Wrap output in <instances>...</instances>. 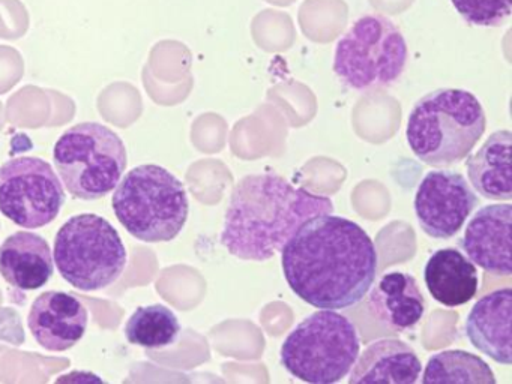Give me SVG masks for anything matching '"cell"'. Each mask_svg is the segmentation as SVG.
Instances as JSON below:
<instances>
[{
  "instance_id": "cell-7",
  "label": "cell",
  "mask_w": 512,
  "mask_h": 384,
  "mask_svg": "<svg viewBox=\"0 0 512 384\" xmlns=\"http://www.w3.org/2000/svg\"><path fill=\"white\" fill-rule=\"evenodd\" d=\"M53 261L68 284L95 291L118 281L127 267L128 254L118 230L106 218L80 213L56 234Z\"/></svg>"
},
{
  "instance_id": "cell-12",
  "label": "cell",
  "mask_w": 512,
  "mask_h": 384,
  "mask_svg": "<svg viewBox=\"0 0 512 384\" xmlns=\"http://www.w3.org/2000/svg\"><path fill=\"white\" fill-rule=\"evenodd\" d=\"M89 312L73 294L44 291L32 303L28 324L35 341L49 351H67L85 336Z\"/></svg>"
},
{
  "instance_id": "cell-4",
  "label": "cell",
  "mask_w": 512,
  "mask_h": 384,
  "mask_svg": "<svg viewBox=\"0 0 512 384\" xmlns=\"http://www.w3.org/2000/svg\"><path fill=\"white\" fill-rule=\"evenodd\" d=\"M112 206L125 230L146 243L176 239L190 215L184 183L157 164L128 171L118 183Z\"/></svg>"
},
{
  "instance_id": "cell-5",
  "label": "cell",
  "mask_w": 512,
  "mask_h": 384,
  "mask_svg": "<svg viewBox=\"0 0 512 384\" xmlns=\"http://www.w3.org/2000/svg\"><path fill=\"white\" fill-rule=\"evenodd\" d=\"M361 353L355 324L334 309L308 315L281 345V365L305 383L332 384L343 380Z\"/></svg>"
},
{
  "instance_id": "cell-17",
  "label": "cell",
  "mask_w": 512,
  "mask_h": 384,
  "mask_svg": "<svg viewBox=\"0 0 512 384\" xmlns=\"http://www.w3.org/2000/svg\"><path fill=\"white\" fill-rule=\"evenodd\" d=\"M424 281L431 297L448 308L466 305L479 290L478 269L455 248L439 249L428 258Z\"/></svg>"
},
{
  "instance_id": "cell-23",
  "label": "cell",
  "mask_w": 512,
  "mask_h": 384,
  "mask_svg": "<svg viewBox=\"0 0 512 384\" xmlns=\"http://www.w3.org/2000/svg\"><path fill=\"white\" fill-rule=\"evenodd\" d=\"M253 33L259 44L287 45L292 42L295 29L289 14L275 9H265L254 17Z\"/></svg>"
},
{
  "instance_id": "cell-20",
  "label": "cell",
  "mask_w": 512,
  "mask_h": 384,
  "mask_svg": "<svg viewBox=\"0 0 512 384\" xmlns=\"http://www.w3.org/2000/svg\"><path fill=\"white\" fill-rule=\"evenodd\" d=\"M422 383L494 384L493 369L482 357L464 350H445L433 354L425 366Z\"/></svg>"
},
{
  "instance_id": "cell-19",
  "label": "cell",
  "mask_w": 512,
  "mask_h": 384,
  "mask_svg": "<svg viewBox=\"0 0 512 384\" xmlns=\"http://www.w3.org/2000/svg\"><path fill=\"white\" fill-rule=\"evenodd\" d=\"M179 335V318L163 303L139 306L125 326L128 342L149 350L170 347L178 341Z\"/></svg>"
},
{
  "instance_id": "cell-2",
  "label": "cell",
  "mask_w": 512,
  "mask_h": 384,
  "mask_svg": "<svg viewBox=\"0 0 512 384\" xmlns=\"http://www.w3.org/2000/svg\"><path fill=\"white\" fill-rule=\"evenodd\" d=\"M323 213H334L331 198L278 174H248L230 195L220 242L241 260H271L305 221Z\"/></svg>"
},
{
  "instance_id": "cell-25",
  "label": "cell",
  "mask_w": 512,
  "mask_h": 384,
  "mask_svg": "<svg viewBox=\"0 0 512 384\" xmlns=\"http://www.w3.org/2000/svg\"><path fill=\"white\" fill-rule=\"evenodd\" d=\"M265 2L275 6H290L292 3H295L296 0H265Z\"/></svg>"
},
{
  "instance_id": "cell-15",
  "label": "cell",
  "mask_w": 512,
  "mask_h": 384,
  "mask_svg": "<svg viewBox=\"0 0 512 384\" xmlns=\"http://www.w3.org/2000/svg\"><path fill=\"white\" fill-rule=\"evenodd\" d=\"M368 306L383 326L394 332H406L421 321L425 299L418 282L410 273L389 272L371 287Z\"/></svg>"
},
{
  "instance_id": "cell-24",
  "label": "cell",
  "mask_w": 512,
  "mask_h": 384,
  "mask_svg": "<svg viewBox=\"0 0 512 384\" xmlns=\"http://www.w3.org/2000/svg\"><path fill=\"white\" fill-rule=\"evenodd\" d=\"M376 11L388 15H400L413 5L415 0H368Z\"/></svg>"
},
{
  "instance_id": "cell-1",
  "label": "cell",
  "mask_w": 512,
  "mask_h": 384,
  "mask_svg": "<svg viewBox=\"0 0 512 384\" xmlns=\"http://www.w3.org/2000/svg\"><path fill=\"white\" fill-rule=\"evenodd\" d=\"M284 278L293 293L317 309L361 302L377 275L370 234L344 216L323 213L305 221L281 249Z\"/></svg>"
},
{
  "instance_id": "cell-6",
  "label": "cell",
  "mask_w": 512,
  "mask_h": 384,
  "mask_svg": "<svg viewBox=\"0 0 512 384\" xmlns=\"http://www.w3.org/2000/svg\"><path fill=\"white\" fill-rule=\"evenodd\" d=\"M53 162L74 197L101 200L121 182L128 165L127 147L106 125L79 123L56 141Z\"/></svg>"
},
{
  "instance_id": "cell-22",
  "label": "cell",
  "mask_w": 512,
  "mask_h": 384,
  "mask_svg": "<svg viewBox=\"0 0 512 384\" xmlns=\"http://www.w3.org/2000/svg\"><path fill=\"white\" fill-rule=\"evenodd\" d=\"M467 23L499 27L511 15L512 0H451Z\"/></svg>"
},
{
  "instance_id": "cell-13",
  "label": "cell",
  "mask_w": 512,
  "mask_h": 384,
  "mask_svg": "<svg viewBox=\"0 0 512 384\" xmlns=\"http://www.w3.org/2000/svg\"><path fill=\"white\" fill-rule=\"evenodd\" d=\"M511 309V288H496L472 306L464 324L470 344L494 362L506 366L512 363Z\"/></svg>"
},
{
  "instance_id": "cell-10",
  "label": "cell",
  "mask_w": 512,
  "mask_h": 384,
  "mask_svg": "<svg viewBox=\"0 0 512 384\" xmlns=\"http://www.w3.org/2000/svg\"><path fill=\"white\" fill-rule=\"evenodd\" d=\"M478 204L479 198L463 174L448 168L428 171L413 201L419 227L439 240L452 239Z\"/></svg>"
},
{
  "instance_id": "cell-9",
  "label": "cell",
  "mask_w": 512,
  "mask_h": 384,
  "mask_svg": "<svg viewBox=\"0 0 512 384\" xmlns=\"http://www.w3.org/2000/svg\"><path fill=\"white\" fill-rule=\"evenodd\" d=\"M67 201L52 165L37 156H19L0 167V212L23 228H41L58 218Z\"/></svg>"
},
{
  "instance_id": "cell-11",
  "label": "cell",
  "mask_w": 512,
  "mask_h": 384,
  "mask_svg": "<svg viewBox=\"0 0 512 384\" xmlns=\"http://www.w3.org/2000/svg\"><path fill=\"white\" fill-rule=\"evenodd\" d=\"M512 206L490 204L482 207L467 224L460 246L475 266L496 276H511Z\"/></svg>"
},
{
  "instance_id": "cell-21",
  "label": "cell",
  "mask_w": 512,
  "mask_h": 384,
  "mask_svg": "<svg viewBox=\"0 0 512 384\" xmlns=\"http://www.w3.org/2000/svg\"><path fill=\"white\" fill-rule=\"evenodd\" d=\"M349 6L344 0H305L299 8V23L308 38L331 41L347 24Z\"/></svg>"
},
{
  "instance_id": "cell-8",
  "label": "cell",
  "mask_w": 512,
  "mask_h": 384,
  "mask_svg": "<svg viewBox=\"0 0 512 384\" xmlns=\"http://www.w3.org/2000/svg\"><path fill=\"white\" fill-rule=\"evenodd\" d=\"M406 63L407 44L400 29L383 15H365L338 42L334 71L344 86L371 92L394 84Z\"/></svg>"
},
{
  "instance_id": "cell-3",
  "label": "cell",
  "mask_w": 512,
  "mask_h": 384,
  "mask_svg": "<svg viewBox=\"0 0 512 384\" xmlns=\"http://www.w3.org/2000/svg\"><path fill=\"white\" fill-rule=\"evenodd\" d=\"M487 128L484 108L473 93L439 89L422 96L407 120L413 155L433 167H451L470 155Z\"/></svg>"
},
{
  "instance_id": "cell-16",
  "label": "cell",
  "mask_w": 512,
  "mask_h": 384,
  "mask_svg": "<svg viewBox=\"0 0 512 384\" xmlns=\"http://www.w3.org/2000/svg\"><path fill=\"white\" fill-rule=\"evenodd\" d=\"M349 374L350 384L379 381L413 384L422 374V363L407 342L397 338L379 339L358 356Z\"/></svg>"
},
{
  "instance_id": "cell-14",
  "label": "cell",
  "mask_w": 512,
  "mask_h": 384,
  "mask_svg": "<svg viewBox=\"0 0 512 384\" xmlns=\"http://www.w3.org/2000/svg\"><path fill=\"white\" fill-rule=\"evenodd\" d=\"M55 272L49 243L32 231H17L0 246V275L19 290L44 287Z\"/></svg>"
},
{
  "instance_id": "cell-18",
  "label": "cell",
  "mask_w": 512,
  "mask_h": 384,
  "mask_svg": "<svg viewBox=\"0 0 512 384\" xmlns=\"http://www.w3.org/2000/svg\"><path fill=\"white\" fill-rule=\"evenodd\" d=\"M511 131H496L481 149L467 156V177L475 191L488 200L509 201L511 185Z\"/></svg>"
}]
</instances>
